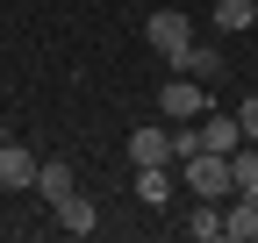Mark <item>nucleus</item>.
Segmentation results:
<instances>
[{
  "label": "nucleus",
  "mask_w": 258,
  "mask_h": 243,
  "mask_svg": "<svg viewBox=\"0 0 258 243\" xmlns=\"http://www.w3.org/2000/svg\"><path fill=\"white\" fill-rule=\"evenodd\" d=\"M186 236L222 243V207H215V200H194V207H186Z\"/></svg>",
  "instance_id": "f8f14e48"
},
{
  "label": "nucleus",
  "mask_w": 258,
  "mask_h": 243,
  "mask_svg": "<svg viewBox=\"0 0 258 243\" xmlns=\"http://www.w3.org/2000/svg\"><path fill=\"white\" fill-rule=\"evenodd\" d=\"M194 129H201V150H222V158H230V150L244 143V129H237V107H230V114H201Z\"/></svg>",
  "instance_id": "6e6552de"
},
{
  "label": "nucleus",
  "mask_w": 258,
  "mask_h": 243,
  "mask_svg": "<svg viewBox=\"0 0 258 243\" xmlns=\"http://www.w3.org/2000/svg\"><path fill=\"white\" fill-rule=\"evenodd\" d=\"M158 114H165V122H201V114H208V93H201V79L172 72L165 86H158Z\"/></svg>",
  "instance_id": "f03ea898"
},
{
  "label": "nucleus",
  "mask_w": 258,
  "mask_h": 243,
  "mask_svg": "<svg viewBox=\"0 0 258 243\" xmlns=\"http://www.w3.org/2000/svg\"><path fill=\"white\" fill-rule=\"evenodd\" d=\"M36 193H43L50 207H57L64 193H79V186H72V165H64V158H43V165H36Z\"/></svg>",
  "instance_id": "9b49d317"
},
{
  "label": "nucleus",
  "mask_w": 258,
  "mask_h": 243,
  "mask_svg": "<svg viewBox=\"0 0 258 243\" xmlns=\"http://www.w3.org/2000/svg\"><path fill=\"white\" fill-rule=\"evenodd\" d=\"M36 150H22V143H0V186H8V193H29V186H36Z\"/></svg>",
  "instance_id": "20e7f679"
},
{
  "label": "nucleus",
  "mask_w": 258,
  "mask_h": 243,
  "mask_svg": "<svg viewBox=\"0 0 258 243\" xmlns=\"http://www.w3.org/2000/svg\"><path fill=\"white\" fill-rule=\"evenodd\" d=\"M144 43H151V50H158V57H165V65H172V57H179V50L194 43V22H186L179 8H158V15L144 22Z\"/></svg>",
  "instance_id": "7ed1b4c3"
},
{
  "label": "nucleus",
  "mask_w": 258,
  "mask_h": 243,
  "mask_svg": "<svg viewBox=\"0 0 258 243\" xmlns=\"http://www.w3.org/2000/svg\"><path fill=\"white\" fill-rule=\"evenodd\" d=\"M179 172H186V193H194V200L237 193V186H230V158H222V150H194V158H179Z\"/></svg>",
  "instance_id": "f257e3e1"
},
{
  "label": "nucleus",
  "mask_w": 258,
  "mask_h": 243,
  "mask_svg": "<svg viewBox=\"0 0 258 243\" xmlns=\"http://www.w3.org/2000/svg\"><path fill=\"white\" fill-rule=\"evenodd\" d=\"M251 29H258V22H251Z\"/></svg>",
  "instance_id": "dca6fc26"
},
{
  "label": "nucleus",
  "mask_w": 258,
  "mask_h": 243,
  "mask_svg": "<svg viewBox=\"0 0 258 243\" xmlns=\"http://www.w3.org/2000/svg\"><path fill=\"white\" fill-rule=\"evenodd\" d=\"M57 229L64 236H93V229H101V207H93L86 193H64L57 200Z\"/></svg>",
  "instance_id": "0eeeda50"
},
{
  "label": "nucleus",
  "mask_w": 258,
  "mask_h": 243,
  "mask_svg": "<svg viewBox=\"0 0 258 243\" xmlns=\"http://www.w3.org/2000/svg\"><path fill=\"white\" fill-rule=\"evenodd\" d=\"M222 243H258V193H237L222 207Z\"/></svg>",
  "instance_id": "423d86ee"
},
{
  "label": "nucleus",
  "mask_w": 258,
  "mask_h": 243,
  "mask_svg": "<svg viewBox=\"0 0 258 243\" xmlns=\"http://www.w3.org/2000/svg\"><path fill=\"white\" fill-rule=\"evenodd\" d=\"M237 129H244V143H258V93H244V107H237Z\"/></svg>",
  "instance_id": "2eb2a0df"
},
{
  "label": "nucleus",
  "mask_w": 258,
  "mask_h": 243,
  "mask_svg": "<svg viewBox=\"0 0 258 243\" xmlns=\"http://www.w3.org/2000/svg\"><path fill=\"white\" fill-rule=\"evenodd\" d=\"M172 72H186V79L215 86V79H222V50H208V43H186V50L172 57Z\"/></svg>",
  "instance_id": "1a4fd4ad"
},
{
  "label": "nucleus",
  "mask_w": 258,
  "mask_h": 243,
  "mask_svg": "<svg viewBox=\"0 0 258 243\" xmlns=\"http://www.w3.org/2000/svg\"><path fill=\"white\" fill-rule=\"evenodd\" d=\"M129 165H172V129H158V122L129 129Z\"/></svg>",
  "instance_id": "39448f33"
},
{
  "label": "nucleus",
  "mask_w": 258,
  "mask_h": 243,
  "mask_svg": "<svg viewBox=\"0 0 258 243\" xmlns=\"http://www.w3.org/2000/svg\"><path fill=\"white\" fill-rule=\"evenodd\" d=\"M137 200L144 207H165L172 200V165H137Z\"/></svg>",
  "instance_id": "9d476101"
},
{
  "label": "nucleus",
  "mask_w": 258,
  "mask_h": 243,
  "mask_svg": "<svg viewBox=\"0 0 258 243\" xmlns=\"http://www.w3.org/2000/svg\"><path fill=\"white\" fill-rule=\"evenodd\" d=\"M230 186H237V193H258V150H251V143L230 150Z\"/></svg>",
  "instance_id": "4468645a"
},
{
  "label": "nucleus",
  "mask_w": 258,
  "mask_h": 243,
  "mask_svg": "<svg viewBox=\"0 0 258 243\" xmlns=\"http://www.w3.org/2000/svg\"><path fill=\"white\" fill-rule=\"evenodd\" d=\"M258 22V0H215V29L222 36H237V29H251Z\"/></svg>",
  "instance_id": "ddd939ff"
}]
</instances>
